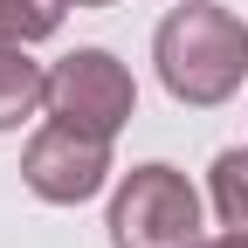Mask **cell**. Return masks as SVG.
Returning a JSON list of instances; mask_svg holds the SVG:
<instances>
[{"label":"cell","mask_w":248,"mask_h":248,"mask_svg":"<svg viewBox=\"0 0 248 248\" xmlns=\"http://www.w3.org/2000/svg\"><path fill=\"white\" fill-rule=\"evenodd\" d=\"M152 62H159V83L179 104H193V110L228 104L248 76V21L228 14L221 0H186L159 21Z\"/></svg>","instance_id":"cell-1"},{"label":"cell","mask_w":248,"mask_h":248,"mask_svg":"<svg viewBox=\"0 0 248 248\" xmlns=\"http://www.w3.org/2000/svg\"><path fill=\"white\" fill-rule=\"evenodd\" d=\"M76 7H110V0H76Z\"/></svg>","instance_id":"cell-9"},{"label":"cell","mask_w":248,"mask_h":248,"mask_svg":"<svg viewBox=\"0 0 248 248\" xmlns=\"http://www.w3.org/2000/svg\"><path fill=\"white\" fill-rule=\"evenodd\" d=\"M200 248H248V234H234V228H228V234H214V241H200Z\"/></svg>","instance_id":"cell-8"},{"label":"cell","mask_w":248,"mask_h":248,"mask_svg":"<svg viewBox=\"0 0 248 248\" xmlns=\"http://www.w3.org/2000/svg\"><path fill=\"white\" fill-rule=\"evenodd\" d=\"M48 110L83 124V131L117 138L131 124V110H138V83L110 48H76V55H62L48 69Z\"/></svg>","instance_id":"cell-4"},{"label":"cell","mask_w":248,"mask_h":248,"mask_svg":"<svg viewBox=\"0 0 248 248\" xmlns=\"http://www.w3.org/2000/svg\"><path fill=\"white\" fill-rule=\"evenodd\" d=\"M214 214L234 234H248V152H221L214 159Z\"/></svg>","instance_id":"cell-6"},{"label":"cell","mask_w":248,"mask_h":248,"mask_svg":"<svg viewBox=\"0 0 248 248\" xmlns=\"http://www.w3.org/2000/svg\"><path fill=\"white\" fill-rule=\"evenodd\" d=\"M21 179H28L35 200L76 207L90 193H104V179H110V138L104 131H83V124H69V117H55V124H42V131L28 138Z\"/></svg>","instance_id":"cell-3"},{"label":"cell","mask_w":248,"mask_h":248,"mask_svg":"<svg viewBox=\"0 0 248 248\" xmlns=\"http://www.w3.org/2000/svg\"><path fill=\"white\" fill-rule=\"evenodd\" d=\"M42 104H48L42 62H28V42H7V35H0V131H21Z\"/></svg>","instance_id":"cell-5"},{"label":"cell","mask_w":248,"mask_h":248,"mask_svg":"<svg viewBox=\"0 0 248 248\" xmlns=\"http://www.w3.org/2000/svg\"><path fill=\"white\" fill-rule=\"evenodd\" d=\"M62 7H76V0H0V35L7 42H42L62 28Z\"/></svg>","instance_id":"cell-7"},{"label":"cell","mask_w":248,"mask_h":248,"mask_svg":"<svg viewBox=\"0 0 248 248\" xmlns=\"http://www.w3.org/2000/svg\"><path fill=\"white\" fill-rule=\"evenodd\" d=\"M110 248H200V193L172 166L124 172L110 200Z\"/></svg>","instance_id":"cell-2"}]
</instances>
